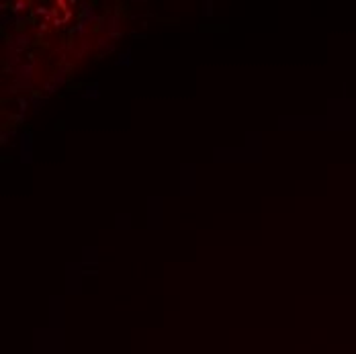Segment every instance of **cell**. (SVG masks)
I'll use <instances>...</instances> for the list:
<instances>
[{
  "instance_id": "1",
  "label": "cell",
  "mask_w": 356,
  "mask_h": 354,
  "mask_svg": "<svg viewBox=\"0 0 356 354\" xmlns=\"http://www.w3.org/2000/svg\"><path fill=\"white\" fill-rule=\"evenodd\" d=\"M131 64V51L127 49L125 56H121V60H117V66H129Z\"/></svg>"
},
{
  "instance_id": "2",
  "label": "cell",
  "mask_w": 356,
  "mask_h": 354,
  "mask_svg": "<svg viewBox=\"0 0 356 354\" xmlns=\"http://www.w3.org/2000/svg\"><path fill=\"white\" fill-rule=\"evenodd\" d=\"M84 97L88 99V97H92V99H97L99 97V86L97 84H92V86H88V92H84Z\"/></svg>"
}]
</instances>
